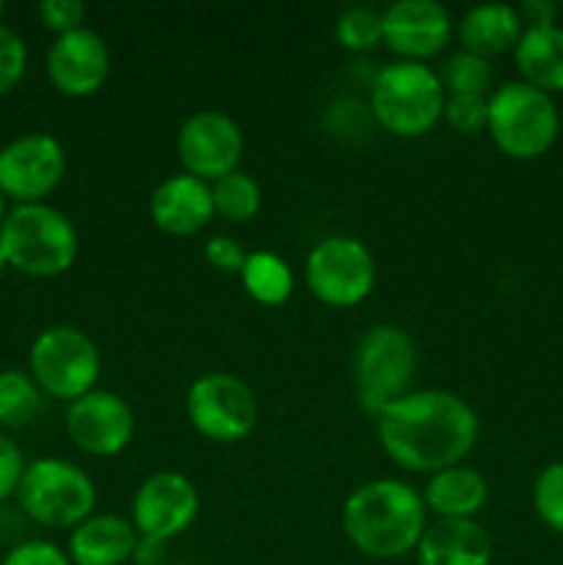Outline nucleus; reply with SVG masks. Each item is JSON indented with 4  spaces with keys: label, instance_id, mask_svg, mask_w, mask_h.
<instances>
[{
    "label": "nucleus",
    "instance_id": "nucleus-18",
    "mask_svg": "<svg viewBox=\"0 0 563 565\" xmlns=\"http://www.w3.org/2000/svg\"><path fill=\"white\" fill-rule=\"evenodd\" d=\"M491 535L478 519H434L417 546L419 565H489Z\"/></svg>",
    "mask_w": 563,
    "mask_h": 565
},
{
    "label": "nucleus",
    "instance_id": "nucleus-23",
    "mask_svg": "<svg viewBox=\"0 0 563 565\" xmlns=\"http://www.w3.org/2000/svg\"><path fill=\"white\" fill-rule=\"evenodd\" d=\"M237 276H241L246 296L263 307H282L290 301L293 290H296V274H293L290 263L274 252H252Z\"/></svg>",
    "mask_w": 563,
    "mask_h": 565
},
{
    "label": "nucleus",
    "instance_id": "nucleus-15",
    "mask_svg": "<svg viewBox=\"0 0 563 565\" xmlns=\"http://www.w3.org/2000/svg\"><path fill=\"white\" fill-rule=\"evenodd\" d=\"M384 44L397 61L428 64L456 36L450 11L436 0H397L381 11Z\"/></svg>",
    "mask_w": 563,
    "mask_h": 565
},
{
    "label": "nucleus",
    "instance_id": "nucleus-14",
    "mask_svg": "<svg viewBox=\"0 0 563 565\" xmlns=\"http://www.w3.org/2000/svg\"><path fill=\"white\" fill-rule=\"evenodd\" d=\"M64 425L72 445L92 458L119 456L136 436L130 403L110 390H94L70 403Z\"/></svg>",
    "mask_w": 563,
    "mask_h": 565
},
{
    "label": "nucleus",
    "instance_id": "nucleus-5",
    "mask_svg": "<svg viewBox=\"0 0 563 565\" xmlns=\"http://www.w3.org/2000/svg\"><path fill=\"white\" fill-rule=\"evenodd\" d=\"M17 505L42 527L75 530L97 508V486L86 469L66 458H36L28 461Z\"/></svg>",
    "mask_w": 563,
    "mask_h": 565
},
{
    "label": "nucleus",
    "instance_id": "nucleus-29",
    "mask_svg": "<svg viewBox=\"0 0 563 565\" xmlns=\"http://www.w3.org/2000/svg\"><path fill=\"white\" fill-rule=\"evenodd\" d=\"M28 72V44L14 28L0 22V97L14 92Z\"/></svg>",
    "mask_w": 563,
    "mask_h": 565
},
{
    "label": "nucleus",
    "instance_id": "nucleus-10",
    "mask_svg": "<svg viewBox=\"0 0 563 565\" xmlns=\"http://www.w3.org/2000/svg\"><path fill=\"white\" fill-rule=\"evenodd\" d=\"M304 281L323 307H359L375 287V259L359 237H323L309 248Z\"/></svg>",
    "mask_w": 563,
    "mask_h": 565
},
{
    "label": "nucleus",
    "instance_id": "nucleus-1",
    "mask_svg": "<svg viewBox=\"0 0 563 565\" xmlns=\"http://www.w3.org/2000/svg\"><path fill=\"white\" fill-rule=\"evenodd\" d=\"M381 450L414 475H436L464 463L480 436V419L461 395L412 390L375 417Z\"/></svg>",
    "mask_w": 563,
    "mask_h": 565
},
{
    "label": "nucleus",
    "instance_id": "nucleus-33",
    "mask_svg": "<svg viewBox=\"0 0 563 565\" xmlns=\"http://www.w3.org/2000/svg\"><path fill=\"white\" fill-rule=\"evenodd\" d=\"M25 467L28 461L25 456H22L20 447H17V441L0 430V502L17 497Z\"/></svg>",
    "mask_w": 563,
    "mask_h": 565
},
{
    "label": "nucleus",
    "instance_id": "nucleus-3",
    "mask_svg": "<svg viewBox=\"0 0 563 565\" xmlns=\"http://www.w3.org/2000/svg\"><path fill=\"white\" fill-rule=\"evenodd\" d=\"M0 252L9 268L33 279H53L75 265L81 237L64 210L47 202L14 204L0 226Z\"/></svg>",
    "mask_w": 563,
    "mask_h": 565
},
{
    "label": "nucleus",
    "instance_id": "nucleus-31",
    "mask_svg": "<svg viewBox=\"0 0 563 565\" xmlns=\"http://www.w3.org/2000/svg\"><path fill=\"white\" fill-rule=\"evenodd\" d=\"M36 14L47 31H53L55 36H64V33L83 28L86 6H83L81 0H42V3L36 6Z\"/></svg>",
    "mask_w": 563,
    "mask_h": 565
},
{
    "label": "nucleus",
    "instance_id": "nucleus-12",
    "mask_svg": "<svg viewBox=\"0 0 563 565\" xmlns=\"http://www.w3.org/2000/svg\"><path fill=\"white\" fill-rule=\"evenodd\" d=\"M177 158L185 174L213 185L241 166L243 130L224 110H196L177 130Z\"/></svg>",
    "mask_w": 563,
    "mask_h": 565
},
{
    "label": "nucleus",
    "instance_id": "nucleus-4",
    "mask_svg": "<svg viewBox=\"0 0 563 565\" xmlns=\"http://www.w3.org/2000/svg\"><path fill=\"white\" fill-rule=\"evenodd\" d=\"M445 86L434 66L392 61L375 72L368 108L381 130L397 138H423L445 114Z\"/></svg>",
    "mask_w": 563,
    "mask_h": 565
},
{
    "label": "nucleus",
    "instance_id": "nucleus-2",
    "mask_svg": "<svg viewBox=\"0 0 563 565\" xmlns=\"http://www.w3.org/2000/svg\"><path fill=\"white\" fill-rule=\"evenodd\" d=\"M425 527L423 494L406 480H368L342 502V533L353 550L373 561H401L417 552Z\"/></svg>",
    "mask_w": 563,
    "mask_h": 565
},
{
    "label": "nucleus",
    "instance_id": "nucleus-13",
    "mask_svg": "<svg viewBox=\"0 0 563 565\" xmlns=\"http://www.w3.org/2000/svg\"><path fill=\"white\" fill-rule=\"evenodd\" d=\"M199 516V491L182 472H155L132 494L130 524L138 539L169 544Z\"/></svg>",
    "mask_w": 563,
    "mask_h": 565
},
{
    "label": "nucleus",
    "instance_id": "nucleus-25",
    "mask_svg": "<svg viewBox=\"0 0 563 565\" xmlns=\"http://www.w3.org/2000/svg\"><path fill=\"white\" fill-rule=\"evenodd\" d=\"M215 215L226 224H248L263 207V188L246 171H232L210 185Z\"/></svg>",
    "mask_w": 563,
    "mask_h": 565
},
{
    "label": "nucleus",
    "instance_id": "nucleus-6",
    "mask_svg": "<svg viewBox=\"0 0 563 565\" xmlns=\"http://www.w3.org/2000/svg\"><path fill=\"white\" fill-rule=\"evenodd\" d=\"M561 130V116L550 94L522 81L502 83L489 94L486 132L495 147L513 160H535L546 154Z\"/></svg>",
    "mask_w": 563,
    "mask_h": 565
},
{
    "label": "nucleus",
    "instance_id": "nucleus-22",
    "mask_svg": "<svg viewBox=\"0 0 563 565\" xmlns=\"http://www.w3.org/2000/svg\"><path fill=\"white\" fill-rule=\"evenodd\" d=\"M522 83L544 94L563 92V28H528L513 47Z\"/></svg>",
    "mask_w": 563,
    "mask_h": 565
},
{
    "label": "nucleus",
    "instance_id": "nucleus-8",
    "mask_svg": "<svg viewBox=\"0 0 563 565\" xmlns=\"http://www.w3.org/2000/svg\"><path fill=\"white\" fill-rule=\"evenodd\" d=\"M28 373L44 397L70 406L97 390L103 356L86 331L75 326H50L31 342Z\"/></svg>",
    "mask_w": 563,
    "mask_h": 565
},
{
    "label": "nucleus",
    "instance_id": "nucleus-19",
    "mask_svg": "<svg viewBox=\"0 0 563 565\" xmlns=\"http://www.w3.org/2000/svg\"><path fill=\"white\" fill-rule=\"evenodd\" d=\"M136 546L138 533L130 519L119 513H92L70 530L66 555L72 565H125L136 555Z\"/></svg>",
    "mask_w": 563,
    "mask_h": 565
},
{
    "label": "nucleus",
    "instance_id": "nucleus-28",
    "mask_svg": "<svg viewBox=\"0 0 563 565\" xmlns=\"http://www.w3.org/2000/svg\"><path fill=\"white\" fill-rule=\"evenodd\" d=\"M533 508L552 533L563 535V461L539 472L533 483Z\"/></svg>",
    "mask_w": 563,
    "mask_h": 565
},
{
    "label": "nucleus",
    "instance_id": "nucleus-30",
    "mask_svg": "<svg viewBox=\"0 0 563 565\" xmlns=\"http://www.w3.org/2000/svg\"><path fill=\"white\" fill-rule=\"evenodd\" d=\"M442 119L461 136H475V132L486 130L489 97H447Z\"/></svg>",
    "mask_w": 563,
    "mask_h": 565
},
{
    "label": "nucleus",
    "instance_id": "nucleus-27",
    "mask_svg": "<svg viewBox=\"0 0 563 565\" xmlns=\"http://www.w3.org/2000/svg\"><path fill=\"white\" fill-rule=\"evenodd\" d=\"M334 39L348 53H368L375 44H384L381 11L370 9V6H348L337 14Z\"/></svg>",
    "mask_w": 563,
    "mask_h": 565
},
{
    "label": "nucleus",
    "instance_id": "nucleus-34",
    "mask_svg": "<svg viewBox=\"0 0 563 565\" xmlns=\"http://www.w3.org/2000/svg\"><path fill=\"white\" fill-rule=\"evenodd\" d=\"M368 121H373L370 108L362 103H353V99H340V103L331 105L329 110V127L331 132L340 138H353L357 132L359 136H364Z\"/></svg>",
    "mask_w": 563,
    "mask_h": 565
},
{
    "label": "nucleus",
    "instance_id": "nucleus-37",
    "mask_svg": "<svg viewBox=\"0 0 563 565\" xmlns=\"http://www.w3.org/2000/svg\"><path fill=\"white\" fill-rule=\"evenodd\" d=\"M163 546L166 544H160V541L138 539V546H136V555H132V563H138V565H158L166 557Z\"/></svg>",
    "mask_w": 563,
    "mask_h": 565
},
{
    "label": "nucleus",
    "instance_id": "nucleus-36",
    "mask_svg": "<svg viewBox=\"0 0 563 565\" xmlns=\"http://www.w3.org/2000/svg\"><path fill=\"white\" fill-rule=\"evenodd\" d=\"M517 11H519V20H522L524 31H528V28L555 25L557 6L550 3V0H524Z\"/></svg>",
    "mask_w": 563,
    "mask_h": 565
},
{
    "label": "nucleus",
    "instance_id": "nucleus-7",
    "mask_svg": "<svg viewBox=\"0 0 563 565\" xmlns=\"http://www.w3.org/2000/svg\"><path fill=\"white\" fill-rule=\"evenodd\" d=\"M417 348L406 329L392 323L370 326L353 351V386L359 406L379 417L386 406L412 392Z\"/></svg>",
    "mask_w": 563,
    "mask_h": 565
},
{
    "label": "nucleus",
    "instance_id": "nucleus-16",
    "mask_svg": "<svg viewBox=\"0 0 563 565\" xmlns=\"http://www.w3.org/2000/svg\"><path fill=\"white\" fill-rule=\"evenodd\" d=\"M50 86L64 97H92L110 77V50L105 39L92 28L55 36L44 58Z\"/></svg>",
    "mask_w": 563,
    "mask_h": 565
},
{
    "label": "nucleus",
    "instance_id": "nucleus-20",
    "mask_svg": "<svg viewBox=\"0 0 563 565\" xmlns=\"http://www.w3.org/2000/svg\"><path fill=\"white\" fill-rule=\"evenodd\" d=\"M522 33L524 25L519 20V11L508 3L472 6L456 25L461 50L480 55L486 61H491L495 55L513 53Z\"/></svg>",
    "mask_w": 563,
    "mask_h": 565
},
{
    "label": "nucleus",
    "instance_id": "nucleus-24",
    "mask_svg": "<svg viewBox=\"0 0 563 565\" xmlns=\"http://www.w3.org/2000/svg\"><path fill=\"white\" fill-rule=\"evenodd\" d=\"M42 390L28 370H0V428L20 430L42 412Z\"/></svg>",
    "mask_w": 563,
    "mask_h": 565
},
{
    "label": "nucleus",
    "instance_id": "nucleus-41",
    "mask_svg": "<svg viewBox=\"0 0 563 565\" xmlns=\"http://www.w3.org/2000/svg\"><path fill=\"white\" fill-rule=\"evenodd\" d=\"M0 565H3V563H0Z\"/></svg>",
    "mask_w": 563,
    "mask_h": 565
},
{
    "label": "nucleus",
    "instance_id": "nucleus-26",
    "mask_svg": "<svg viewBox=\"0 0 563 565\" xmlns=\"http://www.w3.org/2000/svg\"><path fill=\"white\" fill-rule=\"evenodd\" d=\"M439 77L447 97H489L495 70H491V61L458 50L445 61Z\"/></svg>",
    "mask_w": 563,
    "mask_h": 565
},
{
    "label": "nucleus",
    "instance_id": "nucleus-21",
    "mask_svg": "<svg viewBox=\"0 0 563 565\" xmlns=\"http://www.w3.org/2000/svg\"><path fill=\"white\" fill-rule=\"evenodd\" d=\"M419 494L434 519H475L489 500V483L478 469L458 463L431 475Z\"/></svg>",
    "mask_w": 563,
    "mask_h": 565
},
{
    "label": "nucleus",
    "instance_id": "nucleus-35",
    "mask_svg": "<svg viewBox=\"0 0 563 565\" xmlns=\"http://www.w3.org/2000/svg\"><path fill=\"white\" fill-rule=\"evenodd\" d=\"M248 254L243 252L241 243L230 235H213L204 243V259L208 265H213L221 274H241L243 263H246Z\"/></svg>",
    "mask_w": 563,
    "mask_h": 565
},
{
    "label": "nucleus",
    "instance_id": "nucleus-11",
    "mask_svg": "<svg viewBox=\"0 0 563 565\" xmlns=\"http://www.w3.org/2000/svg\"><path fill=\"white\" fill-rule=\"evenodd\" d=\"M66 174V149L50 132H22L0 147V193L14 204L44 202Z\"/></svg>",
    "mask_w": 563,
    "mask_h": 565
},
{
    "label": "nucleus",
    "instance_id": "nucleus-17",
    "mask_svg": "<svg viewBox=\"0 0 563 565\" xmlns=\"http://www.w3.org/2000/svg\"><path fill=\"white\" fill-rule=\"evenodd\" d=\"M147 207L152 224L171 237L196 235L215 218L210 182L196 180L185 171L158 182Z\"/></svg>",
    "mask_w": 563,
    "mask_h": 565
},
{
    "label": "nucleus",
    "instance_id": "nucleus-32",
    "mask_svg": "<svg viewBox=\"0 0 563 565\" xmlns=\"http://www.w3.org/2000/svg\"><path fill=\"white\" fill-rule=\"evenodd\" d=\"M0 563L3 565H72L66 550H61L59 544L44 539L20 541V544H14L9 552H6V557Z\"/></svg>",
    "mask_w": 563,
    "mask_h": 565
},
{
    "label": "nucleus",
    "instance_id": "nucleus-38",
    "mask_svg": "<svg viewBox=\"0 0 563 565\" xmlns=\"http://www.w3.org/2000/svg\"><path fill=\"white\" fill-rule=\"evenodd\" d=\"M6 202H9V199H6L3 193H0V226H3L6 215H9V207H6Z\"/></svg>",
    "mask_w": 563,
    "mask_h": 565
},
{
    "label": "nucleus",
    "instance_id": "nucleus-39",
    "mask_svg": "<svg viewBox=\"0 0 563 565\" xmlns=\"http://www.w3.org/2000/svg\"><path fill=\"white\" fill-rule=\"evenodd\" d=\"M6 270H9V263H6L3 252H0V279H3V274H6Z\"/></svg>",
    "mask_w": 563,
    "mask_h": 565
},
{
    "label": "nucleus",
    "instance_id": "nucleus-40",
    "mask_svg": "<svg viewBox=\"0 0 563 565\" xmlns=\"http://www.w3.org/2000/svg\"><path fill=\"white\" fill-rule=\"evenodd\" d=\"M3 14H6V3L0 0V22H3Z\"/></svg>",
    "mask_w": 563,
    "mask_h": 565
},
{
    "label": "nucleus",
    "instance_id": "nucleus-9",
    "mask_svg": "<svg viewBox=\"0 0 563 565\" xmlns=\"http://www.w3.org/2000/svg\"><path fill=\"white\" fill-rule=\"evenodd\" d=\"M185 417L202 439L237 445L259 423V403L252 386L232 373H204L188 386Z\"/></svg>",
    "mask_w": 563,
    "mask_h": 565
}]
</instances>
